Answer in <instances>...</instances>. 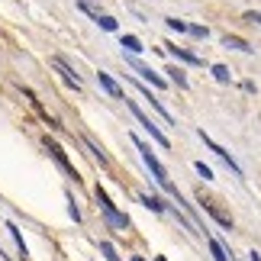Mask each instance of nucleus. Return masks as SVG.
Here are the masks:
<instances>
[{"label": "nucleus", "instance_id": "1", "mask_svg": "<svg viewBox=\"0 0 261 261\" xmlns=\"http://www.w3.org/2000/svg\"><path fill=\"white\" fill-rule=\"evenodd\" d=\"M133 142H136V148H139V152H142V162H145V168H148V171L155 174V180H158V184H162V187L168 190V194H171V197L177 200V203H184V197H180V190H177V187L171 184V177H168V171H165V165H162V162H158V158L152 155V145L139 142L136 136H133Z\"/></svg>", "mask_w": 261, "mask_h": 261}, {"label": "nucleus", "instance_id": "2", "mask_svg": "<svg viewBox=\"0 0 261 261\" xmlns=\"http://www.w3.org/2000/svg\"><path fill=\"white\" fill-rule=\"evenodd\" d=\"M97 203H100V210H103L107 226H110V229H116V232H126V229H129V216H126V213H119V210L113 206V200L107 197V190H100V187H97Z\"/></svg>", "mask_w": 261, "mask_h": 261}, {"label": "nucleus", "instance_id": "3", "mask_svg": "<svg viewBox=\"0 0 261 261\" xmlns=\"http://www.w3.org/2000/svg\"><path fill=\"white\" fill-rule=\"evenodd\" d=\"M126 107H129V110H133V116H136V123H139V126H145V133H148V136H152V142H155V145H162V148H171V142H168V136H165V133H162V129H158V126L152 123V116H145V113H142V110H139V103H136V100H126Z\"/></svg>", "mask_w": 261, "mask_h": 261}, {"label": "nucleus", "instance_id": "4", "mask_svg": "<svg viewBox=\"0 0 261 261\" xmlns=\"http://www.w3.org/2000/svg\"><path fill=\"white\" fill-rule=\"evenodd\" d=\"M42 142H45V148H48V155H52V158H55V162H58V168H62V171H65L68 177H71V180H77V171H74V165H71V158H68V155H65V148H62V145H58V142H55V139H48V136L42 139Z\"/></svg>", "mask_w": 261, "mask_h": 261}, {"label": "nucleus", "instance_id": "5", "mask_svg": "<svg viewBox=\"0 0 261 261\" xmlns=\"http://www.w3.org/2000/svg\"><path fill=\"white\" fill-rule=\"evenodd\" d=\"M197 203L203 206L206 213H210V216H213L219 226L226 229V232H229V229H232V216H229V213H223V210L216 206V200H213V197H203V190H197Z\"/></svg>", "mask_w": 261, "mask_h": 261}, {"label": "nucleus", "instance_id": "6", "mask_svg": "<svg viewBox=\"0 0 261 261\" xmlns=\"http://www.w3.org/2000/svg\"><path fill=\"white\" fill-rule=\"evenodd\" d=\"M197 136H200V139H203V145L210 148V152H216L219 158H223V162L229 165V171H232L236 177H242V168H239V165H236V158H232V155H229V152H226V148H223V145H216V142H213V139H210V136L203 133V129H200V133H197Z\"/></svg>", "mask_w": 261, "mask_h": 261}, {"label": "nucleus", "instance_id": "7", "mask_svg": "<svg viewBox=\"0 0 261 261\" xmlns=\"http://www.w3.org/2000/svg\"><path fill=\"white\" fill-rule=\"evenodd\" d=\"M129 81H133V84L139 87V94H142V97L148 100V103H152V110H155V113H158V116H162V119H165V123H168V126H174V116H171V110H165V103H162V100H155V97H152V90H148L145 84H139V81H136V77H129Z\"/></svg>", "mask_w": 261, "mask_h": 261}, {"label": "nucleus", "instance_id": "8", "mask_svg": "<svg viewBox=\"0 0 261 261\" xmlns=\"http://www.w3.org/2000/svg\"><path fill=\"white\" fill-rule=\"evenodd\" d=\"M126 65H129V68H136V71H139V74H142V77H145V81H148V84H152V87H158V90H162V87H165V77H158V74L152 71V68H148V65H142V62H139V58H136V55H129V58H126Z\"/></svg>", "mask_w": 261, "mask_h": 261}, {"label": "nucleus", "instance_id": "9", "mask_svg": "<svg viewBox=\"0 0 261 261\" xmlns=\"http://www.w3.org/2000/svg\"><path fill=\"white\" fill-rule=\"evenodd\" d=\"M52 65H55V68H58V71H62V74H65V81H68V84H71L74 90H81V77H77V71H74V68H71V65H68V62H65V58H62V55H55V58H52Z\"/></svg>", "mask_w": 261, "mask_h": 261}, {"label": "nucleus", "instance_id": "10", "mask_svg": "<svg viewBox=\"0 0 261 261\" xmlns=\"http://www.w3.org/2000/svg\"><path fill=\"white\" fill-rule=\"evenodd\" d=\"M165 48H168V52H171V55L177 58V62H187V65H203V58L194 55V52H187V48H180L177 42H165Z\"/></svg>", "mask_w": 261, "mask_h": 261}, {"label": "nucleus", "instance_id": "11", "mask_svg": "<svg viewBox=\"0 0 261 261\" xmlns=\"http://www.w3.org/2000/svg\"><path fill=\"white\" fill-rule=\"evenodd\" d=\"M97 81H100V87H103L110 97H116V100H126V97H123V87H119V84H116V81H113V77H110L107 71H100V74H97Z\"/></svg>", "mask_w": 261, "mask_h": 261}, {"label": "nucleus", "instance_id": "12", "mask_svg": "<svg viewBox=\"0 0 261 261\" xmlns=\"http://www.w3.org/2000/svg\"><path fill=\"white\" fill-rule=\"evenodd\" d=\"M139 200H142L148 210H155V213H165V210H168V203L162 197H155V194H139Z\"/></svg>", "mask_w": 261, "mask_h": 261}, {"label": "nucleus", "instance_id": "13", "mask_svg": "<svg viewBox=\"0 0 261 261\" xmlns=\"http://www.w3.org/2000/svg\"><path fill=\"white\" fill-rule=\"evenodd\" d=\"M119 45H123L129 55H139V52H145V48H142V39H139V36H123V39H119Z\"/></svg>", "mask_w": 261, "mask_h": 261}, {"label": "nucleus", "instance_id": "14", "mask_svg": "<svg viewBox=\"0 0 261 261\" xmlns=\"http://www.w3.org/2000/svg\"><path fill=\"white\" fill-rule=\"evenodd\" d=\"M223 45L226 48H236V52H252V45H248L242 36H223Z\"/></svg>", "mask_w": 261, "mask_h": 261}, {"label": "nucleus", "instance_id": "15", "mask_svg": "<svg viewBox=\"0 0 261 261\" xmlns=\"http://www.w3.org/2000/svg\"><path fill=\"white\" fill-rule=\"evenodd\" d=\"M7 229H10V236H13V242H16V248H19V255H23V261L29 258V248H26V242H23V232L16 229V223H7Z\"/></svg>", "mask_w": 261, "mask_h": 261}, {"label": "nucleus", "instance_id": "16", "mask_svg": "<svg viewBox=\"0 0 261 261\" xmlns=\"http://www.w3.org/2000/svg\"><path fill=\"white\" fill-rule=\"evenodd\" d=\"M165 74H171V84H177L180 90H187V74L180 71V68H168Z\"/></svg>", "mask_w": 261, "mask_h": 261}, {"label": "nucleus", "instance_id": "17", "mask_svg": "<svg viewBox=\"0 0 261 261\" xmlns=\"http://www.w3.org/2000/svg\"><path fill=\"white\" fill-rule=\"evenodd\" d=\"M97 23H100V29H103V33H116V26H119L116 19H113V16H107V13H100V16H97Z\"/></svg>", "mask_w": 261, "mask_h": 261}, {"label": "nucleus", "instance_id": "18", "mask_svg": "<svg viewBox=\"0 0 261 261\" xmlns=\"http://www.w3.org/2000/svg\"><path fill=\"white\" fill-rule=\"evenodd\" d=\"M213 77H216L219 84H229V81H232V74H229L226 65H213Z\"/></svg>", "mask_w": 261, "mask_h": 261}, {"label": "nucleus", "instance_id": "19", "mask_svg": "<svg viewBox=\"0 0 261 261\" xmlns=\"http://www.w3.org/2000/svg\"><path fill=\"white\" fill-rule=\"evenodd\" d=\"M77 7H81V10H84V13H90V16H94V19H97L100 13H103V10H100V7L94 4V0H77Z\"/></svg>", "mask_w": 261, "mask_h": 261}, {"label": "nucleus", "instance_id": "20", "mask_svg": "<svg viewBox=\"0 0 261 261\" xmlns=\"http://www.w3.org/2000/svg\"><path fill=\"white\" fill-rule=\"evenodd\" d=\"M210 252H213V258H216V261H229V255H226V248L219 245L216 239H210Z\"/></svg>", "mask_w": 261, "mask_h": 261}, {"label": "nucleus", "instance_id": "21", "mask_svg": "<svg viewBox=\"0 0 261 261\" xmlns=\"http://www.w3.org/2000/svg\"><path fill=\"white\" fill-rule=\"evenodd\" d=\"M84 142L90 145V152L97 155V162H100V165H107V155H103V148H100V145H97V142H94V139H90V136H84Z\"/></svg>", "mask_w": 261, "mask_h": 261}, {"label": "nucleus", "instance_id": "22", "mask_svg": "<svg viewBox=\"0 0 261 261\" xmlns=\"http://www.w3.org/2000/svg\"><path fill=\"white\" fill-rule=\"evenodd\" d=\"M100 255H103L107 261H119V255H116V248L110 245V242H100Z\"/></svg>", "mask_w": 261, "mask_h": 261}, {"label": "nucleus", "instance_id": "23", "mask_svg": "<svg viewBox=\"0 0 261 261\" xmlns=\"http://www.w3.org/2000/svg\"><path fill=\"white\" fill-rule=\"evenodd\" d=\"M165 23H168V29H174V33H187V23H184V19H177V16H168Z\"/></svg>", "mask_w": 261, "mask_h": 261}, {"label": "nucleus", "instance_id": "24", "mask_svg": "<svg viewBox=\"0 0 261 261\" xmlns=\"http://www.w3.org/2000/svg\"><path fill=\"white\" fill-rule=\"evenodd\" d=\"M187 33H190V36H197V39H206V36H210V29H206V26H187Z\"/></svg>", "mask_w": 261, "mask_h": 261}, {"label": "nucleus", "instance_id": "25", "mask_svg": "<svg viewBox=\"0 0 261 261\" xmlns=\"http://www.w3.org/2000/svg\"><path fill=\"white\" fill-rule=\"evenodd\" d=\"M245 23H252V26H261V13H258V10H248V13H245Z\"/></svg>", "mask_w": 261, "mask_h": 261}, {"label": "nucleus", "instance_id": "26", "mask_svg": "<svg viewBox=\"0 0 261 261\" xmlns=\"http://www.w3.org/2000/svg\"><path fill=\"white\" fill-rule=\"evenodd\" d=\"M194 168H197V171H200V177H203V180H213V171H210V168H206L203 162H197Z\"/></svg>", "mask_w": 261, "mask_h": 261}, {"label": "nucleus", "instance_id": "27", "mask_svg": "<svg viewBox=\"0 0 261 261\" xmlns=\"http://www.w3.org/2000/svg\"><path fill=\"white\" fill-rule=\"evenodd\" d=\"M68 213H71V219H74V223L81 219V213H77V206H74V200H71V197H68Z\"/></svg>", "mask_w": 261, "mask_h": 261}, {"label": "nucleus", "instance_id": "28", "mask_svg": "<svg viewBox=\"0 0 261 261\" xmlns=\"http://www.w3.org/2000/svg\"><path fill=\"white\" fill-rule=\"evenodd\" d=\"M248 261H261V255H258V252H252V255H248Z\"/></svg>", "mask_w": 261, "mask_h": 261}, {"label": "nucleus", "instance_id": "29", "mask_svg": "<svg viewBox=\"0 0 261 261\" xmlns=\"http://www.w3.org/2000/svg\"><path fill=\"white\" fill-rule=\"evenodd\" d=\"M133 261H145V258H142V255H133Z\"/></svg>", "mask_w": 261, "mask_h": 261}, {"label": "nucleus", "instance_id": "30", "mask_svg": "<svg viewBox=\"0 0 261 261\" xmlns=\"http://www.w3.org/2000/svg\"><path fill=\"white\" fill-rule=\"evenodd\" d=\"M158 261H168V258H158Z\"/></svg>", "mask_w": 261, "mask_h": 261}]
</instances>
